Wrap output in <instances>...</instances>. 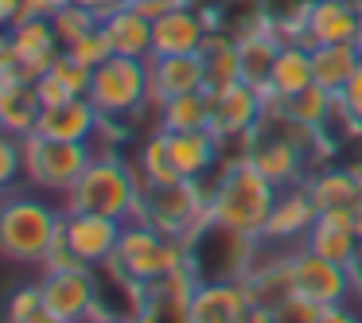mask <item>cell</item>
<instances>
[{"mask_svg":"<svg viewBox=\"0 0 362 323\" xmlns=\"http://www.w3.org/2000/svg\"><path fill=\"white\" fill-rule=\"evenodd\" d=\"M276 195H281V187L273 180H265L253 168V160L238 156V160H226L218 168V175L211 180V187H206V214L250 237H265Z\"/></svg>","mask_w":362,"mask_h":323,"instance_id":"1","label":"cell"},{"mask_svg":"<svg viewBox=\"0 0 362 323\" xmlns=\"http://www.w3.org/2000/svg\"><path fill=\"white\" fill-rule=\"evenodd\" d=\"M63 214L47 206L35 195H20L16 187L4 195V206H0V249L8 261H20V265H43L55 245L59 230H63Z\"/></svg>","mask_w":362,"mask_h":323,"instance_id":"2","label":"cell"},{"mask_svg":"<svg viewBox=\"0 0 362 323\" xmlns=\"http://www.w3.org/2000/svg\"><path fill=\"white\" fill-rule=\"evenodd\" d=\"M136 199H141V172H136V164L98 152L90 160V168L82 172V180L66 191L63 211H94V214H110V218L129 222L136 214Z\"/></svg>","mask_w":362,"mask_h":323,"instance_id":"3","label":"cell"},{"mask_svg":"<svg viewBox=\"0 0 362 323\" xmlns=\"http://www.w3.org/2000/svg\"><path fill=\"white\" fill-rule=\"evenodd\" d=\"M253 249H257V237L226 222H214L211 214L187 234V265L199 281H245Z\"/></svg>","mask_w":362,"mask_h":323,"instance_id":"4","label":"cell"},{"mask_svg":"<svg viewBox=\"0 0 362 323\" xmlns=\"http://www.w3.org/2000/svg\"><path fill=\"white\" fill-rule=\"evenodd\" d=\"M90 102L98 105L105 121H129L152 110V66L148 59H129V55H110L102 66H94L90 82Z\"/></svg>","mask_w":362,"mask_h":323,"instance_id":"5","label":"cell"},{"mask_svg":"<svg viewBox=\"0 0 362 323\" xmlns=\"http://www.w3.org/2000/svg\"><path fill=\"white\" fill-rule=\"evenodd\" d=\"M136 222H148L168 237H183L206 218V191L199 180H175V183H144L136 199Z\"/></svg>","mask_w":362,"mask_h":323,"instance_id":"6","label":"cell"},{"mask_svg":"<svg viewBox=\"0 0 362 323\" xmlns=\"http://www.w3.org/2000/svg\"><path fill=\"white\" fill-rule=\"evenodd\" d=\"M110 261H113V265H117L125 276L148 284V281H156V276L172 273V269L187 265V242H183V237L160 234L156 226H148V222L129 218L125 230H121L117 253H113Z\"/></svg>","mask_w":362,"mask_h":323,"instance_id":"7","label":"cell"},{"mask_svg":"<svg viewBox=\"0 0 362 323\" xmlns=\"http://www.w3.org/2000/svg\"><path fill=\"white\" fill-rule=\"evenodd\" d=\"M94 144L78 141H55V136L32 133L24 136V175L43 191H71L82 180V172L94 160Z\"/></svg>","mask_w":362,"mask_h":323,"instance_id":"8","label":"cell"},{"mask_svg":"<svg viewBox=\"0 0 362 323\" xmlns=\"http://www.w3.org/2000/svg\"><path fill=\"white\" fill-rule=\"evenodd\" d=\"M40 292H43V312L59 315V319H71V323H86L102 307L98 269H90V265L43 269Z\"/></svg>","mask_w":362,"mask_h":323,"instance_id":"9","label":"cell"},{"mask_svg":"<svg viewBox=\"0 0 362 323\" xmlns=\"http://www.w3.org/2000/svg\"><path fill=\"white\" fill-rule=\"evenodd\" d=\"M211 94V129L222 144L226 141H245V136L257 133V125L265 121V110H269V98L265 90L250 86V82H234L226 90H206Z\"/></svg>","mask_w":362,"mask_h":323,"instance_id":"10","label":"cell"},{"mask_svg":"<svg viewBox=\"0 0 362 323\" xmlns=\"http://www.w3.org/2000/svg\"><path fill=\"white\" fill-rule=\"evenodd\" d=\"M288 265H292V288H296L300 296L315 300L320 307L346 304V296L354 292L351 269L331 261V257H323V253H315V249H308V245H300V249L292 253Z\"/></svg>","mask_w":362,"mask_h":323,"instance_id":"11","label":"cell"},{"mask_svg":"<svg viewBox=\"0 0 362 323\" xmlns=\"http://www.w3.org/2000/svg\"><path fill=\"white\" fill-rule=\"evenodd\" d=\"M199 276L191 273V265H180L172 273L156 276L144 284L141 307L133 319L136 323H191V300H195Z\"/></svg>","mask_w":362,"mask_h":323,"instance_id":"12","label":"cell"},{"mask_svg":"<svg viewBox=\"0 0 362 323\" xmlns=\"http://www.w3.org/2000/svg\"><path fill=\"white\" fill-rule=\"evenodd\" d=\"M121 230H125V222L110 218V214H94V211H66L63 214L66 245H71V249L78 253V261L90 269L105 265V261L117 253Z\"/></svg>","mask_w":362,"mask_h":323,"instance_id":"13","label":"cell"},{"mask_svg":"<svg viewBox=\"0 0 362 323\" xmlns=\"http://www.w3.org/2000/svg\"><path fill=\"white\" fill-rule=\"evenodd\" d=\"M308 152L300 148L296 141H288L284 133H276L273 125H265L261 121L257 125V133H253V141H250V160H253V168H257L265 180H273L276 187H296L300 183V175H304V164H308Z\"/></svg>","mask_w":362,"mask_h":323,"instance_id":"14","label":"cell"},{"mask_svg":"<svg viewBox=\"0 0 362 323\" xmlns=\"http://www.w3.org/2000/svg\"><path fill=\"white\" fill-rule=\"evenodd\" d=\"M4 40L16 47L20 55V78L35 82L55 66V59L63 55V43H59L55 28H51V16H32V20H20V24L8 28Z\"/></svg>","mask_w":362,"mask_h":323,"instance_id":"15","label":"cell"},{"mask_svg":"<svg viewBox=\"0 0 362 323\" xmlns=\"http://www.w3.org/2000/svg\"><path fill=\"white\" fill-rule=\"evenodd\" d=\"M253 300L245 281H199L191 300V323H245Z\"/></svg>","mask_w":362,"mask_h":323,"instance_id":"16","label":"cell"},{"mask_svg":"<svg viewBox=\"0 0 362 323\" xmlns=\"http://www.w3.org/2000/svg\"><path fill=\"white\" fill-rule=\"evenodd\" d=\"M206 35H211V28H206L203 12L180 4L175 12H168V16H160L156 24H152V59H160V55H199Z\"/></svg>","mask_w":362,"mask_h":323,"instance_id":"17","label":"cell"},{"mask_svg":"<svg viewBox=\"0 0 362 323\" xmlns=\"http://www.w3.org/2000/svg\"><path fill=\"white\" fill-rule=\"evenodd\" d=\"M102 113L90 98H66L59 105H43L40 113V125L35 133L43 136H55V141H78V144H90L98 133H102Z\"/></svg>","mask_w":362,"mask_h":323,"instance_id":"18","label":"cell"},{"mask_svg":"<svg viewBox=\"0 0 362 323\" xmlns=\"http://www.w3.org/2000/svg\"><path fill=\"white\" fill-rule=\"evenodd\" d=\"M358 35V8L346 0H315L308 4L304 28H300V43L304 47H320V43H354Z\"/></svg>","mask_w":362,"mask_h":323,"instance_id":"19","label":"cell"},{"mask_svg":"<svg viewBox=\"0 0 362 323\" xmlns=\"http://www.w3.org/2000/svg\"><path fill=\"white\" fill-rule=\"evenodd\" d=\"M148 66H152V98H148L152 110H160L168 98L206 90V71L199 55H160L148 59Z\"/></svg>","mask_w":362,"mask_h":323,"instance_id":"20","label":"cell"},{"mask_svg":"<svg viewBox=\"0 0 362 323\" xmlns=\"http://www.w3.org/2000/svg\"><path fill=\"white\" fill-rule=\"evenodd\" d=\"M312 226H315V203H312V195H308L304 183H296V187H284L281 195H276L273 218H269L261 242H273V245L300 242L304 245V237H308Z\"/></svg>","mask_w":362,"mask_h":323,"instance_id":"21","label":"cell"},{"mask_svg":"<svg viewBox=\"0 0 362 323\" xmlns=\"http://www.w3.org/2000/svg\"><path fill=\"white\" fill-rule=\"evenodd\" d=\"M168 148H172V164L183 180H199L214 172L222 160V141L211 129H183V133H168Z\"/></svg>","mask_w":362,"mask_h":323,"instance_id":"22","label":"cell"},{"mask_svg":"<svg viewBox=\"0 0 362 323\" xmlns=\"http://www.w3.org/2000/svg\"><path fill=\"white\" fill-rule=\"evenodd\" d=\"M43 102L35 94V82L28 78H0V129L16 136H32L40 125Z\"/></svg>","mask_w":362,"mask_h":323,"instance_id":"23","label":"cell"},{"mask_svg":"<svg viewBox=\"0 0 362 323\" xmlns=\"http://www.w3.org/2000/svg\"><path fill=\"white\" fill-rule=\"evenodd\" d=\"M312 82H315L312 47H304V43H284L281 55H276V63H273V74H269L265 98L269 102H288V98L304 94Z\"/></svg>","mask_w":362,"mask_h":323,"instance_id":"24","label":"cell"},{"mask_svg":"<svg viewBox=\"0 0 362 323\" xmlns=\"http://www.w3.org/2000/svg\"><path fill=\"white\" fill-rule=\"evenodd\" d=\"M284 40L273 32V28H253V32L238 35V59H242V82L265 90L269 74H273V63L281 55Z\"/></svg>","mask_w":362,"mask_h":323,"instance_id":"25","label":"cell"},{"mask_svg":"<svg viewBox=\"0 0 362 323\" xmlns=\"http://www.w3.org/2000/svg\"><path fill=\"white\" fill-rule=\"evenodd\" d=\"M105 35L113 43V55H129V59H152V20L141 16L133 4H121L113 16L102 20Z\"/></svg>","mask_w":362,"mask_h":323,"instance_id":"26","label":"cell"},{"mask_svg":"<svg viewBox=\"0 0 362 323\" xmlns=\"http://www.w3.org/2000/svg\"><path fill=\"white\" fill-rule=\"evenodd\" d=\"M308 195L315 203V214H327V211H351L358 203V180H354L351 168H323L315 172L312 180L304 183Z\"/></svg>","mask_w":362,"mask_h":323,"instance_id":"27","label":"cell"},{"mask_svg":"<svg viewBox=\"0 0 362 323\" xmlns=\"http://www.w3.org/2000/svg\"><path fill=\"white\" fill-rule=\"evenodd\" d=\"M358 63H362V51L354 47V43H320V47H312L315 86L331 90V94H339V90L351 82V74L358 71Z\"/></svg>","mask_w":362,"mask_h":323,"instance_id":"28","label":"cell"},{"mask_svg":"<svg viewBox=\"0 0 362 323\" xmlns=\"http://www.w3.org/2000/svg\"><path fill=\"white\" fill-rule=\"evenodd\" d=\"M206 71V90H226L242 82V59H238V35L230 32H211L199 51Z\"/></svg>","mask_w":362,"mask_h":323,"instance_id":"29","label":"cell"},{"mask_svg":"<svg viewBox=\"0 0 362 323\" xmlns=\"http://www.w3.org/2000/svg\"><path fill=\"white\" fill-rule=\"evenodd\" d=\"M304 245L331 261H339V265H346V269H354V261L362 257V242L354 234V226H339V222H327V218H315Z\"/></svg>","mask_w":362,"mask_h":323,"instance_id":"30","label":"cell"},{"mask_svg":"<svg viewBox=\"0 0 362 323\" xmlns=\"http://www.w3.org/2000/svg\"><path fill=\"white\" fill-rule=\"evenodd\" d=\"M269 105H276L281 113H288L296 125L312 129V133H323V129H327V121L339 117L335 94H331V90H323V86H315V82L304 90V94L288 98V102H269Z\"/></svg>","mask_w":362,"mask_h":323,"instance_id":"31","label":"cell"},{"mask_svg":"<svg viewBox=\"0 0 362 323\" xmlns=\"http://www.w3.org/2000/svg\"><path fill=\"white\" fill-rule=\"evenodd\" d=\"M211 121V94L206 90H195V94H180L168 98L156 110V129L164 133H183V129H206Z\"/></svg>","mask_w":362,"mask_h":323,"instance_id":"32","label":"cell"},{"mask_svg":"<svg viewBox=\"0 0 362 323\" xmlns=\"http://www.w3.org/2000/svg\"><path fill=\"white\" fill-rule=\"evenodd\" d=\"M136 172H141L144 183H175L183 180L172 164V148H168V133L156 129V133L144 136L141 152H136Z\"/></svg>","mask_w":362,"mask_h":323,"instance_id":"33","label":"cell"},{"mask_svg":"<svg viewBox=\"0 0 362 323\" xmlns=\"http://www.w3.org/2000/svg\"><path fill=\"white\" fill-rule=\"evenodd\" d=\"M98 24H102V20H98L90 8H82V4H66V8H59L55 16H51V28H55L63 51L71 47V43H78L86 32H94Z\"/></svg>","mask_w":362,"mask_h":323,"instance_id":"34","label":"cell"},{"mask_svg":"<svg viewBox=\"0 0 362 323\" xmlns=\"http://www.w3.org/2000/svg\"><path fill=\"white\" fill-rule=\"evenodd\" d=\"M66 55L78 59L82 66H90V71H94V66H102L105 59L113 55V43H110V35H105V28L98 24L94 32H86L78 43H71V47H66Z\"/></svg>","mask_w":362,"mask_h":323,"instance_id":"35","label":"cell"},{"mask_svg":"<svg viewBox=\"0 0 362 323\" xmlns=\"http://www.w3.org/2000/svg\"><path fill=\"white\" fill-rule=\"evenodd\" d=\"M335 102H339V121H346V129L354 136H362V63L351 74V82L335 94Z\"/></svg>","mask_w":362,"mask_h":323,"instance_id":"36","label":"cell"},{"mask_svg":"<svg viewBox=\"0 0 362 323\" xmlns=\"http://www.w3.org/2000/svg\"><path fill=\"white\" fill-rule=\"evenodd\" d=\"M43 315V292L40 284H20L8 296V323H35Z\"/></svg>","mask_w":362,"mask_h":323,"instance_id":"37","label":"cell"},{"mask_svg":"<svg viewBox=\"0 0 362 323\" xmlns=\"http://www.w3.org/2000/svg\"><path fill=\"white\" fill-rule=\"evenodd\" d=\"M51 74H55V78L63 82V86L71 90L74 98H86V94H90V82H94V71H90V66H82L78 59H71L66 51L55 59V66H51Z\"/></svg>","mask_w":362,"mask_h":323,"instance_id":"38","label":"cell"},{"mask_svg":"<svg viewBox=\"0 0 362 323\" xmlns=\"http://www.w3.org/2000/svg\"><path fill=\"white\" fill-rule=\"evenodd\" d=\"M323 307L315 304V300L300 296V292H292V296H284L281 304L273 307V323H320Z\"/></svg>","mask_w":362,"mask_h":323,"instance_id":"39","label":"cell"},{"mask_svg":"<svg viewBox=\"0 0 362 323\" xmlns=\"http://www.w3.org/2000/svg\"><path fill=\"white\" fill-rule=\"evenodd\" d=\"M20 172H24V136L4 133L0 136V183H4V191L16 187Z\"/></svg>","mask_w":362,"mask_h":323,"instance_id":"40","label":"cell"},{"mask_svg":"<svg viewBox=\"0 0 362 323\" xmlns=\"http://www.w3.org/2000/svg\"><path fill=\"white\" fill-rule=\"evenodd\" d=\"M35 94H40V102H43V105H59V102H66V98H74L71 90H66L51 71L43 74V78H35Z\"/></svg>","mask_w":362,"mask_h":323,"instance_id":"41","label":"cell"},{"mask_svg":"<svg viewBox=\"0 0 362 323\" xmlns=\"http://www.w3.org/2000/svg\"><path fill=\"white\" fill-rule=\"evenodd\" d=\"M183 0H133V8L141 12V16H148L152 24H156L160 16H168V12H175Z\"/></svg>","mask_w":362,"mask_h":323,"instance_id":"42","label":"cell"},{"mask_svg":"<svg viewBox=\"0 0 362 323\" xmlns=\"http://www.w3.org/2000/svg\"><path fill=\"white\" fill-rule=\"evenodd\" d=\"M183 4L195 8V12H203L211 32H222V0H183Z\"/></svg>","mask_w":362,"mask_h":323,"instance_id":"43","label":"cell"},{"mask_svg":"<svg viewBox=\"0 0 362 323\" xmlns=\"http://www.w3.org/2000/svg\"><path fill=\"white\" fill-rule=\"evenodd\" d=\"M320 323H362V319L346 304H327V307H323V315H320Z\"/></svg>","mask_w":362,"mask_h":323,"instance_id":"44","label":"cell"},{"mask_svg":"<svg viewBox=\"0 0 362 323\" xmlns=\"http://www.w3.org/2000/svg\"><path fill=\"white\" fill-rule=\"evenodd\" d=\"M74 4H82V8H90L98 20H105V16H113V12L121 8V0H74Z\"/></svg>","mask_w":362,"mask_h":323,"instance_id":"45","label":"cell"},{"mask_svg":"<svg viewBox=\"0 0 362 323\" xmlns=\"http://www.w3.org/2000/svg\"><path fill=\"white\" fill-rule=\"evenodd\" d=\"M86 323H136L133 315H121V312H102V307H98L94 315H90Z\"/></svg>","mask_w":362,"mask_h":323,"instance_id":"46","label":"cell"},{"mask_svg":"<svg viewBox=\"0 0 362 323\" xmlns=\"http://www.w3.org/2000/svg\"><path fill=\"white\" fill-rule=\"evenodd\" d=\"M0 20H4V28H12L20 20V0H0Z\"/></svg>","mask_w":362,"mask_h":323,"instance_id":"47","label":"cell"},{"mask_svg":"<svg viewBox=\"0 0 362 323\" xmlns=\"http://www.w3.org/2000/svg\"><path fill=\"white\" fill-rule=\"evenodd\" d=\"M43 4V16H55L59 8H66V4H74V0H40Z\"/></svg>","mask_w":362,"mask_h":323,"instance_id":"48","label":"cell"},{"mask_svg":"<svg viewBox=\"0 0 362 323\" xmlns=\"http://www.w3.org/2000/svg\"><path fill=\"white\" fill-rule=\"evenodd\" d=\"M351 276H354V292L362 296V257L354 261V269H351Z\"/></svg>","mask_w":362,"mask_h":323,"instance_id":"49","label":"cell"},{"mask_svg":"<svg viewBox=\"0 0 362 323\" xmlns=\"http://www.w3.org/2000/svg\"><path fill=\"white\" fill-rule=\"evenodd\" d=\"M354 234H358V242H362V199L354 203Z\"/></svg>","mask_w":362,"mask_h":323,"instance_id":"50","label":"cell"},{"mask_svg":"<svg viewBox=\"0 0 362 323\" xmlns=\"http://www.w3.org/2000/svg\"><path fill=\"white\" fill-rule=\"evenodd\" d=\"M35 323H71V319H59V315H51V312H43V315H40V319H35Z\"/></svg>","mask_w":362,"mask_h":323,"instance_id":"51","label":"cell"},{"mask_svg":"<svg viewBox=\"0 0 362 323\" xmlns=\"http://www.w3.org/2000/svg\"><path fill=\"white\" fill-rule=\"evenodd\" d=\"M351 172H354V180H358V195H362V160H358V164H351Z\"/></svg>","mask_w":362,"mask_h":323,"instance_id":"52","label":"cell"},{"mask_svg":"<svg viewBox=\"0 0 362 323\" xmlns=\"http://www.w3.org/2000/svg\"><path fill=\"white\" fill-rule=\"evenodd\" d=\"M354 47L362 51V12H358V35H354Z\"/></svg>","mask_w":362,"mask_h":323,"instance_id":"53","label":"cell"},{"mask_svg":"<svg viewBox=\"0 0 362 323\" xmlns=\"http://www.w3.org/2000/svg\"><path fill=\"white\" fill-rule=\"evenodd\" d=\"M346 4H354V8H358V12H362V0H346Z\"/></svg>","mask_w":362,"mask_h":323,"instance_id":"54","label":"cell"},{"mask_svg":"<svg viewBox=\"0 0 362 323\" xmlns=\"http://www.w3.org/2000/svg\"><path fill=\"white\" fill-rule=\"evenodd\" d=\"M121 4H133V0H121Z\"/></svg>","mask_w":362,"mask_h":323,"instance_id":"55","label":"cell"},{"mask_svg":"<svg viewBox=\"0 0 362 323\" xmlns=\"http://www.w3.org/2000/svg\"><path fill=\"white\" fill-rule=\"evenodd\" d=\"M308 4H315V0H308Z\"/></svg>","mask_w":362,"mask_h":323,"instance_id":"56","label":"cell"}]
</instances>
